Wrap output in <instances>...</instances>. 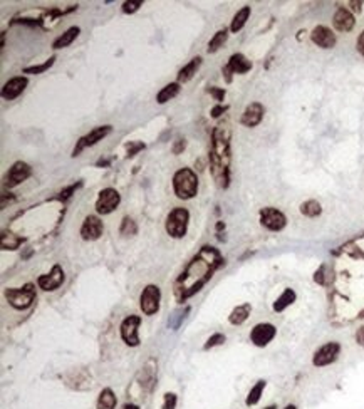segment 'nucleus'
Here are the masks:
<instances>
[{
	"label": "nucleus",
	"instance_id": "nucleus-32",
	"mask_svg": "<svg viewBox=\"0 0 364 409\" xmlns=\"http://www.w3.org/2000/svg\"><path fill=\"white\" fill-rule=\"evenodd\" d=\"M141 149H145V143H141V141H131L126 145V156L131 158V156H134L136 153H140Z\"/></svg>",
	"mask_w": 364,
	"mask_h": 409
},
{
	"label": "nucleus",
	"instance_id": "nucleus-13",
	"mask_svg": "<svg viewBox=\"0 0 364 409\" xmlns=\"http://www.w3.org/2000/svg\"><path fill=\"white\" fill-rule=\"evenodd\" d=\"M339 351H341V346H339L337 342H329V344L322 346L321 349L314 354V359H312L314 366L322 367V366H327V364L334 362L339 355Z\"/></svg>",
	"mask_w": 364,
	"mask_h": 409
},
{
	"label": "nucleus",
	"instance_id": "nucleus-8",
	"mask_svg": "<svg viewBox=\"0 0 364 409\" xmlns=\"http://www.w3.org/2000/svg\"><path fill=\"white\" fill-rule=\"evenodd\" d=\"M141 324V317L138 316H128L121 322L120 332L121 339L131 347H136L140 344V335H138V327Z\"/></svg>",
	"mask_w": 364,
	"mask_h": 409
},
{
	"label": "nucleus",
	"instance_id": "nucleus-22",
	"mask_svg": "<svg viewBox=\"0 0 364 409\" xmlns=\"http://www.w3.org/2000/svg\"><path fill=\"white\" fill-rule=\"evenodd\" d=\"M250 310H252L250 304H243V305L235 307V309L232 310L230 316H228V321H230L232 325H240V324H243V322L248 319V316H250Z\"/></svg>",
	"mask_w": 364,
	"mask_h": 409
},
{
	"label": "nucleus",
	"instance_id": "nucleus-12",
	"mask_svg": "<svg viewBox=\"0 0 364 409\" xmlns=\"http://www.w3.org/2000/svg\"><path fill=\"white\" fill-rule=\"evenodd\" d=\"M103 232H104V225L96 215L86 216L83 227H81V236H83V240H88V242L97 240L103 235Z\"/></svg>",
	"mask_w": 364,
	"mask_h": 409
},
{
	"label": "nucleus",
	"instance_id": "nucleus-18",
	"mask_svg": "<svg viewBox=\"0 0 364 409\" xmlns=\"http://www.w3.org/2000/svg\"><path fill=\"white\" fill-rule=\"evenodd\" d=\"M333 24H334V27H336V30L349 32V30H353L356 20H354V15L351 14L349 10L344 9V7H339L333 17Z\"/></svg>",
	"mask_w": 364,
	"mask_h": 409
},
{
	"label": "nucleus",
	"instance_id": "nucleus-10",
	"mask_svg": "<svg viewBox=\"0 0 364 409\" xmlns=\"http://www.w3.org/2000/svg\"><path fill=\"white\" fill-rule=\"evenodd\" d=\"M32 175V168L24 161H15L5 175V186L14 188L24 183Z\"/></svg>",
	"mask_w": 364,
	"mask_h": 409
},
{
	"label": "nucleus",
	"instance_id": "nucleus-45",
	"mask_svg": "<svg viewBox=\"0 0 364 409\" xmlns=\"http://www.w3.org/2000/svg\"><path fill=\"white\" fill-rule=\"evenodd\" d=\"M265 409H277L275 406H269V408H265Z\"/></svg>",
	"mask_w": 364,
	"mask_h": 409
},
{
	"label": "nucleus",
	"instance_id": "nucleus-31",
	"mask_svg": "<svg viewBox=\"0 0 364 409\" xmlns=\"http://www.w3.org/2000/svg\"><path fill=\"white\" fill-rule=\"evenodd\" d=\"M120 233L122 236H133L138 233V227H136V222H134L133 218H129V216H124L121 222V228H120Z\"/></svg>",
	"mask_w": 364,
	"mask_h": 409
},
{
	"label": "nucleus",
	"instance_id": "nucleus-14",
	"mask_svg": "<svg viewBox=\"0 0 364 409\" xmlns=\"http://www.w3.org/2000/svg\"><path fill=\"white\" fill-rule=\"evenodd\" d=\"M310 39L321 49H333L336 46V34L326 26H317L310 32Z\"/></svg>",
	"mask_w": 364,
	"mask_h": 409
},
{
	"label": "nucleus",
	"instance_id": "nucleus-15",
	"mask_svg": "<svg viewBox=\"0 0 364 409\" xmlns=\"http://www.w3.org/2000/svg\"><path fill=\"white\" fill-rule=\"evenodd\" d=\"M275 332H277V329L272 324H267V322H265V324H257L250 332V341L255 346L264 347L275 337Z\"/></svg>",
	"mask_w": 364,
	"mask_h": 409
},
{
	"label": "nucleus",
	"instance_id": "nucleus-41",
	"mask_svg": "<svg viewBox=\"0 0 364 409\" xmlns=\"http://www.w3.org/2000/svg\"><path fill=\"white\" fill-rule=\"evenodd\" d=\"M77 186H79V185H72L71 188H67V190H65V191H62V193H61V196H62V198H67V196H71V193L76 190Z\"/></svg>",
	"mask_w": 364,
	"mask_h": 409
},
{
	"label": "nucleus",
	"instance_id": "nucleus-35",
	"mask_svg": "<svg viewBox=\"0 0 364 409\" xmlns=\"http://www.w3.org/2000/svg\"><path fill=\"white\" fill-rule=\"evenodd\" d=\"M177 394L175 392H166L165 394V403H163L161 409H175L177 408Z\"/></svg>",
	"mask_w": 364,
	"mask_h": 409
},
{
	"label": "nucleus",
	"instance_id": "nucleus-37",
	"mask_svg": "<svg viewBox=\"0 0 364 409\" xmlns=\"http://www.w3.org/2000/svg\"><path fill=\"white\" fill-rule=\"evenodd\" d=\"M228 109V106H223V104H216L213 109H212L210 111V114H212V117H220L222 116V114L227 111Z\"/></svg>",
	"mask_w": 364,
	"mask_h": 409
},
{
	"label": "nucleus",
	"instance_id": "nucleus-42",
	"mask_svg": "<svg viewBox=\"0 0 364 409\" xmlns=\"http://www.w3.org/2000/svg\"><path fill=\"white\" fill-rule=\"evenodd\" d=\"M349 5L353 7V10H354V12H358V14H359V12H361V5H363V2H349Z\"/></svg>",
	"mask_w": 364,
	"mask_h": 409
},
{
	"label": "nucleus",
	"instance_id": "nucleus-6",
	"mask_svg": "<svg viewBox=\"0 0 364 409\" xmlns=\"http://www.w3.org/2000/svg\"><path fill=\"white\" fill-rule=\"evenodd\" d=\"M121 203V196L114 188H104L99 191V196L96 200V211L99 215H109L116 210Z\"/></svg>",
	"mask_w": 364,
	"mask_h": 409
},
{
	"label": "nucleus",
	"instance_id": "nucleus-38",
	"mask_svg": "<svg viewBox=\"0 0 364 409\" xmlns=\"http://www.w3.org/2000/svg\"><path fill=\"white\" fill-rule=\"evenodd\" d=\"M356 46H358L359 54L364 56V30L361 32V34H359V37H358V44H356Z\"/></svg>",
	"mask_w": 364,
	"mask_h": 409
},
{
	"label": "nucleus",
	"instance_id": "nucleus-4",
	"mask_svg": "<svg viewBox=\"0 0 364 409\" xmlns=\"http://www.w3.org/2000/svg\"><path fill=\"white\" fill-rule=\"evenodd\" d=\"M5 298L14 309L26 310L32 305V302L35 298V285L26 284L22 289H7Z\"/></svg>",
	"mask_w": 364,
	"mask_h": 409
},
{
	"label": "nucleus",
	"instance_id": "nucleus-30",
	"mask_svg": "<svg viewBox=\"0 0 364 409\" xmlns=\"http://www.w3.org/2000/svg\"><path fill=\"white\" fill-rule=\"evenodd\" d=\"M264 387H265V381H259L255 384V386L252 387L250 392H248V396H247V406H253V404H257L260 401V396H262V392H264Z\"/></svg>",
	"mask_w": 364,
	"mask_h": 409
},
{
	"label": "nucleus",
	"instance_id": "nucleus-43",
	"mask_svg": "<svg viewBox=\"0 0 364 409\" xmlns=\"http://www.w3.org/2000/svg\"><path fill=\"white\" fill-rule=\"evenodd\" d=\"M122 409H140V408L134 406V404H124V406H122Z\"/></svg>",
	"mask_w": 364,
	"mask_h": 409
},
{
	"label": "nucleus",
	"instance_id": "nucleus-34",
	"mask_svg": "<svg viewBox=\"0 0 364 409\" xmlns=\"http://www.w3.org/2000/svg\"><path fill=\"white\" fill-rule=\"evenodd\" d=\"M225 342V335L223 334H213L210 339L207 341V344L203 346V349L208 351V349H212V347H215V346H220V344H223Z\"/></svg>",
	"mask_w": 364,
	"mask_h": 409
},
{
	"label": "nucleus",
	"instance_id": "nucleus-44",
	"mask_svg": "<svg viewBox=\"0 0 364 409\" xmlns=\"http://www.w3.org/2000/svg\"><path fill=\"white\" fill-rule=\"evenodd\" d=\"M285 409H297V408H296V406H292V404H289V406L285 408Z\"/></svg>",
	"mask_w": 364,
	"mask_h": 409
},
{
	"label": "nucleus",
	"instance_id": "nucleus-26",
	"mask_svg": "<svg viewBox=\"0 0 364 409\" xmlns=\"http://www.w3.org/2000/svg\"><path fill=\"white\" fill-rule=\"evenodd\" d=\"M296 302V292H294L292 289H285L284 293L277 298L275 304H273V310L275 312H282L284 309H287L290 304H294Z\"/></svg>",
	"mask_w": 364,
	"mask_h": 409
},
{
	"label": "nucleus",
	"instance_id": "nucleus-5",
	"mask_svg": "<svg viewBox=\"0 0 364 409\" xmlns=\"http://www.w3.org/2000/svg\"><path fill=\"white\" fill-rule=\"evenodd\" d=\"M111 131H113V126H111V124L97 126V128H94L92 131H89V133L86 134V136L79 138V141L76 143L74 149H72V154H71V156H72V158L79 156L81 151L86 149L88 146H94V145H97L99 141H103L104 138L108 136L109 133H111Z\"/></svg>",
	"mask_w": 364,
	"mask_h": 409
},
{
	"label": "nucleus",
	"instance_id": "nucleus-21",
	"mask_svg": "<svg viewBox=\"0 0 364 409\" xmlns=\"http://www.w3.org/2000/svg\"><path fill=\"white\" fill-rule=\"evenodd\" d=\"M79 32H81V29L77 27V26L69 27L62 35H59V37H57L54 42H52V49H64V47L71 46V44L77 39Z\"/></svg>",
	"mask_w": 364,
	"mask_h": 409
},
{
	"label": "nucleus",
	"instance_id": "nucleus-17",
	"mask_svg": "<svg viewBox=\"0 0 364 409\" xmlns=\"http://www.w3.org/2000/svg\"><path fill=\"white\" fill-rule=\"evenodd\" d=\"M264 106L260 102H252L245 108V111L242 113V117H240V122L247 128H255L257 124H260L262 117H264Z\"/></svg>",
	"mask_w": 364,
	"mask_h": 409
},
{
	"label": "nucleus",
	"instance_id": "nucleus-11",
	"mask_svg": "<svg viewBox=\"0 0 364 409\" xmlns=\"http://www.w3.org/2000/svg\"><path fill=\"white\" fill-rule=\"evenodd\" d=\"M64 270L61 265H54L52 267V270L49 273H46V275H40L39 279H37V284H39V287L42 289V290H46V292H52V290H56V289H59L61 285L64 284Z\"/></svg>",
	"mask_w": 364,
	"mask_h": 409
},
{
	"label": "nucleus",
	"instance_id": "nucleus-28",
	"mask_svg": "<svg viewBox=\"0 0 364 409\" xmlns=\"http://www.w3.org/2000/svg\"><path fill=\"white\" fill-rule=\"evenodd\" d=\"M321 211H322V208L316 200H309V202L301 204V213L309 216V218H316V216L321 215Z\"/></svg>",
	"mask_w": 364,
	"mask_h": 409
},
{
	"label": "nucleus",
	"instance_id": "nucleus-23",
	"mask_svg": "<svg viewBox=\"0 0 364 409\" xmlns=\"http://www.w3.org/2000/svg\"><path fill=\"white\" fill-rule=\"evenodd\" d=\"M180 83H170V84H166L165 88L161 89V91L158 92V96H156V101H158V104H165V102H168L171 101L173 97H177L178 96V92H180Z\"/></svg>",
	"mask_w": 364,
	"mask_h": 409
},
{
	"label": "nucleus",
	"instance_id": "nucleus-20",
	"mask_svg": "<svg viewBox=\"0 0 364 409\" xmlns=\"http://www.w3.org/2000/svg\"><path fill=\"white\" fill-rule=\"evenodd\" d=\"M200 65H202V57H193V59L190 60L186 65H183L182 69H180V72H178V81L177 83H188V81L191 79L195 74H196V71L200 69Z\"/></svg>",
	"mask_w": 364,
	"mask_h": 409
},
{
	"label": "nucleus",
	"instance_id": "nucleus-19",
	"mask_svg": "<svg viewBox=\"0 0 364 409\" xmlns=\"http://www.w3.org/2000/svg\"><path fill=\"white\" fill-rule=\"evenodd\" d=\"M227 67L232 71V74H245L252 69V62L243 54H234L228 59Z\"/></svg>",
	"mask_w": 364,
	"mask_h": 409
},
{
	"label": "nucleus",
	"instance_id": "nucleus-9",
	"mask_svg": "<svg viewBox=\"0 0 364 409\" xmlns=\"http://www.w3.org/2000/svg\"><path fill=\"white\" fill-rule=\"evenodd\" d=\"M260 223L264 225L267 230L280 232L282 228L285 227V223H287V218H285V215L277 210V208L269 206L260 211Z\"/></svg>",
	"mask_w": 364,
	"mask_h": 409
},
{
	"label": "nucleus",
	"instance_id": "nucleus-24",
	"mask_svg": "<svg viewBox=\"0 0 364 409\" xmlns=\"http://www.w3.org/2000/svg\"><path fill=\"white\" fill-rule=\"evenodd\" d=\"M116 396H114V392L109 389V387H106V389L101 391L99 398H97V409H114L116 408Z\"/></svg>",
	"mask_w": 364,
	"mask_h": 409
},
{
	"label": "nucleus",
	"instance_id": "nucleus-1",
	"mask_svg": "<svg viewBox=\"0 0 364 409\" xmlns=\"http://www.w3.org/2000/svg\"><path fill=\"white\" fill-rule=\"evenodd\" d=\"M230 128L228 124H218L212 133V148H210V171L212 176L220 188H228L230 185Z\"/></svg>",
	"mask_w": 364,
	"mask_h": 409
},
{
	"label": "nucleus",
	"instance_id": "nucleus-3",
	"mask_svg": "<svg viewBox=\"0 0 364 409\" xmlns=\"http://www.w3.org/2000/svg\"><path fill=\"white\" fill-rule=\"evenodd\" d=\"M188 222H190V213L186 208H173L166 218V232L173 238H183L188 230Z\"/></svg>",
	"mask_w": 364,
	"mask_h": 409
},
{
	"label": "nucleus",
	"instance_id": "nucleus-36",
	"mask_svg": "<svg viewBox=\"0 0 364 409\" xmlns=\"http://www.w3.org/2000/svg\"><path fill=\"white\" fill-rule=\"evenodd\" d=\"M208 94L213 96V99L218 101V104H222V101L225 99V89H222V88H215V86H212V88H208Z\"/></svg>",
	"mask_w": 364,
	"mask_h": 409
},
{
	"label": "nucleus",
	"instance_id": "nucleus-7",
	"mask_svg": "<svg viewBox=\"0 0 364 409\" xmlns=\"http://www.w3.org/2000/svg\"><path fill=\"white\" fill-rule=\"evenodd\" d=\"M159 298H161V293H159L158 285H146L140 297V307L143 314L154 316L159 310Z\"/></svg>",
	"mask_w": 364,
	"mask_h": 409
},
{
	"label": "nucleus",
	"instance_id": "nucleus-16",
	"mask_svg": "<svg viewBox=\"0 0 364 409\" xmlns=\"http://www.w3.org/2000/svg\"><path fill=\"white\" fill-rule=\"evenodd\" d=\"M29 84V79L24 76H17V77H12L10 81H7L5 84H3L2 88V97L7 101H12L15 99V97H19L20 94L26 91Z\"/></svg>",
	"mask_w": 364,
	"mask_h": 409
},
{
	"label": "nucleus",
	"instance_id": "nucleus-2",
	"mask_svg": "<svg viewBox=\"0 0 364 409\" xmlns=\"http://www.w3.org/2000/svg\"><path fill=\"white\" fill-rule=\"evenodd\" d=\"M173 190L180 200H191L198 193V178L190 168H182L173 176Z\"/></svg>",
	"mask_w": 364,
	"mask_h": 409
},
{
	"label": "nucleus",
	"instance_id": "nucleus-25",
	"mask_svg": "<svg viewBox=\"0 0 364 409\" xmlns=\"http://www.w3.org/2000/svg\"><path fill=\"white\" fill-rule=\"evenodd\" d=\"M248 17H250V7H248V5H245V7H242V9H240V10L235 14L234 20H232L230 30H232V32H239V30H242V27L245 26V24H247Z\"/></svg>",
	"mask_w": 364,
	"mask_h": 409
},
{
	"label": "nucleus",
	"instance_id": "nucleus-40",
	"mask_svg": "<svg viewBox=\"0 0 364 409\" xmlns=\"http://www.w3.org/2000/svg\"><path fill=\"white\" fill-rule=\"evenodd\" d=\"M356 341H358L359 346L364 347V325L358 330V332H356Z\"/></svg>",
	"mask_w": 364,
	"mask_h": 409
},
{
	"label": "nucleus",
	"instance_id": "nucleus-27",
	"mask_svg": "<svg viewBox=\"0 0 364 409\" xmlns=\"http://www.w3.org/2000/svg\"><path fill=\"white\" fill-rule=\"evenodd\" d=\"M228 39V30L227 29H222V30H218L213 37L210 39V42H208V54H213V52L218 51L220 47H223V44L227 42Z\"/></svg>",
	"mask_w": 364,
	"mask_h": 409
},
{
	"label": "nucleus",
	"instance_id": "nucleus-29",
	"mask_svg": "<svg viewBox=\"0 0 364 409\" xmlns=\"http://www.w3.org/2000/svg\"><path fill=\"white\" fill-rule=\"evenodd\" d=\"M56 62V56L49 57L44 64H39V65H29V67H24V74H42V72H46L49 67H52Z\"/></svg>",
	"mask_w": 364,
	"mask_h": 409
},
{
	"label": "nucleus",
	"instance_id": "nucleus-39",
	"mask_svg": "<svg viewBox=\"0 0 364 409\" xmlns=\"http://www.w3.org/2000/svg\"><path fill=\"white\" fill-rule=\"evenodd\" d=\"M185 146H186L185 140H178V141H177V146L173 148V153H175V154H180V153H182V149H185Z\"/></svg>",
	"mask_w": 364,
	"mask_h": 409
},
{
	"label": "nucleus",
	"instance_id": "nucleus-33",
	"mask_svg": "<svg viewBox=\"0 0 364 409\" xmlns=\"http://www.w3.org/2000/svg\"><path fill=\"white\" fill-rule=\"evenodd\" d=\"M141 5H143L141 0H128V2L122 3V12L124 14H134Z\"/></svg>",
	"mask_w": 364,
	"mask_h": 409
}]
</instances>
